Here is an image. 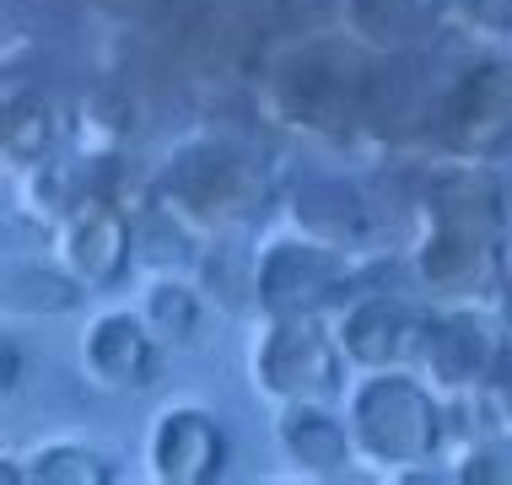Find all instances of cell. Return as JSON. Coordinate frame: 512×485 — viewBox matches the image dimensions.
Wrapping results in <instances>:
<instances>
[{
	"label": "cell",
	"mask_w": 512,
	"mask_h": 485,
	"mask_svg": "<svg viewBox=\"0 0 512 485\" xmlns=\"http://www.w3.org/2000/svg\"><path fill=\"white\" fill-rule=\"evenodd\" d=\"M437 227L421 248V275L432 286H475L496 265L502 243V189L486 173H453L432 200Z\"/></svg>",
	"instance_id": "obj_1"
},
{
	"label": "cell",
	"mask_w": 512,
	"mask_h": 485,
	"mask_svg": "<svg viewBox=\"0 0 512 485\" xmlns=\"http://www.w3.org/2000/svg\"><path fill=\"white\" fill-rule=\"evenodd\" d=\"M351 432L378 464H421L442 442V410L415 378L378 367L351 394Z\"/></svg>",
	"instance_id": "obj_2"
},
{
	"label": "cell",
	"mask_w": 512,
	"mask_h": 485,
	"mask_svg": "<svg viewBox=\"0 0 512 485\" xmlns=\"http://www.w3.org/2000/svg\"><path fill=\"white\" fill-rule=\"evenodd\" d=\"M254 291L265 313H318L351 291V248L324 238H270L259 248Z\"/></svg>",
	"instance_id": "obj_3"
},
{
	"label": "cell",
	"mask_w": 512,
	"mask_h": 485,
	"mask_svg": "<svg viewBox=\"0 0 512 485\" xmlns=\"http://www.w3.org/2000/svg\"><path fill=\"white\" fill-rule=\"evenodd\" d=\"M340 335L313 313H270V329L254 345V378L275 399H318L340 378Z\"/></svg>",
	"instance_id": "obj_4"
},
{
	"label": "cell",
	"mask_w": 512,
	"mask_h": 485,
	"mask_svg": "<svg viewBox=\"0 0 512 485\" xmlns=\"http://www.w3.org/2000/svg\"><path fill=\"white\" fill-rule=\"evenodd\" d=\"M367 71L351 44H308L281 65V108L302 124H340L362 108Z\"/></svg>",
	"instance_id": "obj_5"
},
{
	"label": "cell",
	"mask_w": 512,
	"mask_h": 485,
	"mask_svg": "<svg viewBox=\"0 0 512 485\" xmlns=\"http://www.w3.org/2000/svg\"><path fill=\"white\" fill-rule=\"evenodd\" d=\"M162 194L195 216H232L254 194V168L221 141H189L162 168Z\"/></svg>",
	"instance_id": "obj_6"
},
{
	"label": "cell",
	"mask_w": 512,
	"mask_h": 485,
	"mask_svg": "<svg viewBox=\"0 0 512 485\" xmlns=\"http://www.w3.org/2000/svg\"><path fill=\"white\" fill-rule=\"evenodd\" d=\"M335 335H340L351 362L399 367V362H410V356H426L432 318L415 313L410 302H399V297H367V302H351V308H345Z\"/></svg>",
	"instance_id": "obj_7"
},
{
	"label": "cell",
	"mask_w": 512,
	"mask_h": 485,
	"mask_svg": "<svg viewBox=\"0 0 512 485\" xmlns=\"http://www.w3.org/2000/svg\"><path fill=\"white\" fill-rule=\"evenodd\" d=\"M151 475L168 485H205L227 464V437H221L216 415L200 405H173L151 432Z\"/></svg>",
	"instance_id": "obj_8"
},
{
	"label": "cell",
	"mask_w": 512,
	"mask_h": 485,
	"mask_svg": "<svg viewBox=\"0 0 512 485\" xmlns=\"http://www.w3.org/2000/svg\"><path fill=\"white\" fill-rule=\"evenodd\" d=\"M157 356L162 340L135 313H103L81 335V367L98 388H146L157 378Z\"/></svg>",
	"instance_id": "obj_9"
},
{
	"label": "cell",
	"mask_w": 512,
	"mask_h": 485,
	"mask_svg": "<svg viewBox=\"0 0 512 485\" xmlns=\"http://www.w3.org/2000/svg\"><path fill=\"white\" fill-rule=\"evenodd\" d=\"M507 335L486 308H459L432 318V335H426V367L453 388H475L491 378V367L502 362Z\"/></svg>",
	"instance_id": "obj_10"
},
{
	"label": "cell",
	"mask_w": 512,
	"mask_h": 485,
	"mask_svg": "<svg viewBox=\"0 0 512 485\" xmlns=\"http://www.w3.org/2000/svg\"><path fill=\"white\" fill-rule=\"evenodd\" d=\"M297 221L313 238L340 243V248H367L378 238V205L351 178H313V184H302L297 189Z\"/></svg>",
	"instance_id": "obj_11"
},
{
	"label": "cell",
	"mask_w": 512,
	"mask_h": 485,
	"mask_svg": "<svg viewBox=\"0 0 512 485\" xmlns=\"http://www.w3.org/2000/svg\"><path fill=\"white\" fill-rule=\"evenodd\" d=\"M275 437H281V448L308 475H340L345 459H351L356 432H345V421H335L318 399H286L281 421H275Z\"/></svg>",
	"instance_id": "obj_12"
},
{
	"label": "cell",
	"mask_w": 512,
	"mask_h": 485,
	"mask_svg": "<svg viewBox=\"0 0 512 485\" xmlns=\"http://www.w3.org/2000/svg\"><path fill=\"white\" fill-rule=\"evenodd\" d=\"M65 254H71V270L87 286H114L124 265H130V221L108 211V205H92V211L76 216Z\"/></svg>",
	"instance_id": "obj_13"
},
{
	"label": "cell",
	"mask_w": 512,
	"mask_h": 485,
	"mask_svg": "<svg viewBox=\"0 0 512 485\" xmlns=\"http://www.w3.org/2000/svg\"><path fill=\"white\" fill-rule=\"evenodd\" d=\"M502 124H512V71L480 65L448 97V130L459 141H491Z\"/></svg>",
	"instance_id": "obj_14"
},
{
	"label": "cell",
	"mask_w": 512,
	"mask_h": 485,
	"mask_svg": "<svg viewBox=\"0 0 512 485\" xmlns=\"http://www.w3.org/2000/svg\"><path fill=\"white\" fill-rule=\"evenodd\" d=\"M351 33L372 49H399L426 27V0H345Z\"/></svg>",
	"instance_id": "obj_15"
},
{
	"label": "cell",
	"mask_w": 512,
	"mask_h": 485,
	"mask_svg": "<svg viewBox=\"0 0 512 485\" xmlns=\"http://www.w3.org/2000/svg\"><path fill=\"white\" fill-rule=\"evenodd\" d=\"M27 480L38 485H108L114 480V464L103 453L81 448V442H49L27 459Z\"/></svg>",
	"instance_id": "obj_16"
},
{
	"label": "cell",
	"mask_w": 512,
	"mask_h": 485,
	"mask_svg": "<svg viewBox=\"0 0 512 485\" xmlns=\"http://www.w3.org/2000/svg\"><path fill=\"white\" fill-rule=\"evenodd\" d=\"M0 135H6V157L11 162H38V157H49L60 124H54L44 97L27 92V97H11V103H6V124H0Z\"/></svg>",
	"instance_id": "obj_17"
},
{
	"label": "cell",
	"mask_w": 512,
	"mask_h": 485,
	"mask_svg": "<svg viewBox=\"0 0 512 485\" xmlns=\"http://www.w3.org/2000/svg\"><path fill=\"white\" fill-rule=\"evenodd\" d=\"M146 324L162 345H189L200 335V297L178 281H157L146 291Z\"/></svg>",
	"instance_id": "obj_18"
},
{
	"label": "cell",
	"mask_w": 512,
	"mask_h": 485,
	"mask_svg": "<svg viewBox=\"0 0 512 485\" xmlns=\"http://www.w3.org/2000/svg\"><path fill=\"white\" fill-rule=\"evenodd\" d=\"M76 281L60 270H44V265H11L6 270V302L11 308H27V313H65L76 308Z\"/></svg>",
	"instance_id": "obj_19"
},
{
	"label": "cell",
	"mask_w": 512,
	"mask_h": 485,
	"mask_svg": "<svg viewBox=\"0 0 512 485\" xmlns=\"http://www.w3.org/2000/svg\"><path fill=\"white\" fill-rule=\"evenodd\" d=\"M459 480H469V485H512V432L475 442L469 459L459 464Z\"/></svg>",
	"instance_id": "obj_20"
},
{
	"label": "cell",
	"mask_w": 512,
	"mask_h": 485,
	"mask_svg": "<svg viewBox=\"0 0 512 485\" xmlns=\"http://www.w3.org/2000/svg\"><path fill=\"white\" fill-rule=\"evenodd\" d=\"M491 394V405H496V415H502V421H512V345L502 351V362L491 367V378L480 383Z\"/></svg>",
	"instance_id": "obj_21"
},
{
	"label": "cell",
	"mask_w": 512,
	"mask_h": 485,
	"mask_svg": "<svg viewBox=\"0 0 512 485\" xmlns=\"http://www.w3.org/2000/svg\"><path fill=\"white\" fill-rule=\"evenodd\" d=\"M329 11V0H275V17L286 27H313Z\"/></svg>",
	"instance_id": "obj_22"
},
{
	"label": "cell",
	"mask_w": 512,
	"mask_h": 485,
	"mask_svg": "<svg viewBox=\"0 0 512 485\" xmlns=\"http://www.w3.org/2000/svg\"><path fill=\"white\" fill-rule=\"evenodd\" d=\"M507 286H512V254H507Z\"/></svg>",
	"instance_id": "obj_23"
}]
</instances>
